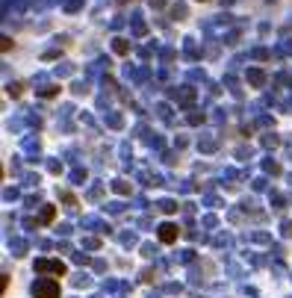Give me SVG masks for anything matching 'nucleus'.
<instances>
[{"label":"nucleus","instance_id":"3","mask_svg":"<svg viewBox=\"0 0 292 298\" xmlns=\"http://www.w3.org/2000/svg\"><path fill=\"white\" fill-rule=\"evenodd\" d=\"M160 242H165V245H171V242H177V225H160Z\"/></svg>","mask_w":292,"mask_h":298},{"label":"nucleus","instance_id":"4","mask_svg":"<svg viewBox=\"0 0 292 298\" xmlns=\"http://www.w3.org/2000/svg\"><path fill=\"white\" fill-rule=\"evenodd\" d=\"M53 213H56V210H53V207H47L45 213H42V222H50V218H53Z\"/></svg>","mask_w":292,"mask_h":298},{"label":"nucleus","instance_id":"2","mask_svg":"<svg viewBox=\"0 0 292 298\" xmlns=\"http://www.w3.org/2000/svg\"><path fill=\"white\" fill-rule=\"evenodd\" d=\"M35 272H53V274H65V263L62 260H35Z\"/></svg>","mask_w":292,"mask_h":298},{"label":"nucleus","instance_id":"1","mask_svg":"<svg viewBox=\"0 0 292 298\" xmlns=\"http://www.w3.org/2000/svg\"><path fill=\"white\" fill-rule=\"evenodd\" d=\"M33 295L35 298H59V284L53 277H38L33 284Z\"/></svg>","mask_w":292,"mask_h":298}]
</instances>
